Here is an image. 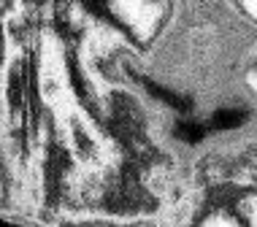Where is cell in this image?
Instances as JSON below:
<instances>
[{
	"mask_svg": "<svg viewBox=\"0 0 257 227\" xmlns=\"http://www.w3.org/2000/svg\"><path fill=\"white\" fill-rule=\"evenodd\" d=\"M103 9L130 38L149 44L163 30L171 0H100Z\"/></svg>",
	"mask_w": 257,
	"mask_h": 227,
	"instance_id": "6da1fadb",
	"label": "cell"
},
{
	"mask_svg": "<svg viewBox=\"0 0 257 227\" xmlns=\"http://www.w3.org/2000/svg\"><path fill=\"white\" fill-rule=\"evenodd\" d=\"M233 3H235V9L249 19V22L257 25V0H233Z\"/></svg>",
	"mask_w": 257,
	"mask_h": 227,
	"instance_id": "7a4b0ae2",
	"label": "cell"
},
{
	"mask_svg": "<svg viewBox=\"0 0 257 227\" xmlns=\"http://www.w3.org/2000/svg\"><path fill=\"white\" fill-rule=\"evenodd\" d=\"M244 84H246V89H249V95H252V98H257V60L246 68V73H244Z\"/></svg>",
	"mask_w": 257,
	"mask_h": 227,
	"instance_id": "3957f363",
	"label": "cell"
}]
</instances>
